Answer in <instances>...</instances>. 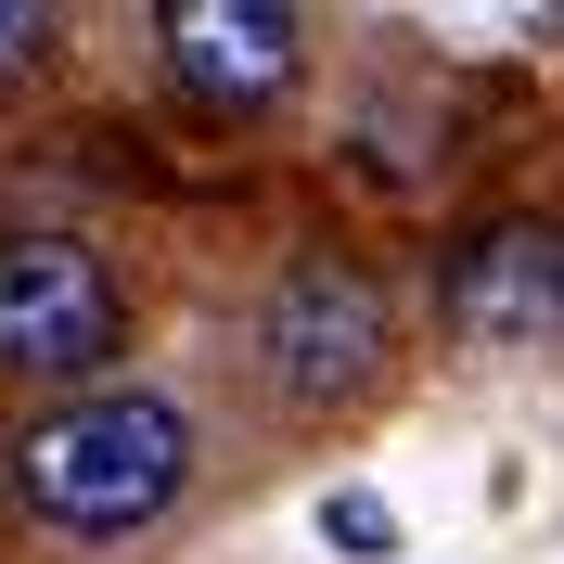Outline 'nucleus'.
I'll return each mask as SVG.
<instances>
[{"label": "nucleus", "instance_id": "obj_1", "mask_svg": "<svg viewBox=\"0 0 564 564\" xmlns=\"http://www.w3.org/2000/svg\"><path fill=\"white\" fill-rule=\"evenodd\" d=\"M193 488V423L154 386H90L13 436V500L65 539H129Z\"/></svg>", "mask_w": 564, "mask_h": 564}, {"label": "nucleus", "instance_id": "obj_2", "mask_svg": "<svg viewBox=\"0 0 564 564\" xmlns=\"http://www.w3.org/2000/svg\"><path fill=\"white\" fill-rule=\"evenodd\" d=\"M116 347H129V295H116L104 245H77V231H13V245H0V372L90 398V372H104Z\"/></svg>", "mask_w": 564, "mask_h": 564}, {"label": "nucleus", "instance_id": "obj_3", "mask_svg": "<svg viewBox=\"0 0 564 564\" xmlns=\"http://www.w3.org/2000/svg\"><path fill=\"white\" fill-rule=\"evenodd\" d=\"M386 347H398V321L372 295V270H347V257H295L270 282V308H257V372L295 411H347L386 372Z\"/></svg>", "mask_w": 564, "mask_h": 564}, {"label": "nucleus", "instance_id": "obj_4", "mask_svg": "<svg viewBox=\"0 0 564 564\" xmlns=\"http://www.w3.org/2000/svg\"><path fill=\"white\" fill-rule=\"evenodd\" d=\"M462 347H564V218H488L436 282Z\"/></svg>", "mask_w": 564, "mask_h": 564}, {"label": "nucleus", "instance_id": "obj_5", "mask_svg": "<svg viewBox=\"0 0 564 564\" xmlns=\"http://www.w3.org/2000/svg\"><path fill=\"white\" fill-rule=\"evenodd\" d=\"M154 52H167V77L193 90V104L257 116V104H282V90H295L308 26H295L282 0H167V13H154Z\"/></svg>", "mask_w": 564, "mask_h": 564}, {"label": "nucleus", "instance_id": "obj_6", "mask_svg": "<svg viewBox=\"0 0 564 564\" xmlns=\"http://www.w3.org/2000/svg\"><path fill=\"white\" fill-rule=\"evenodd\" d=\"M52 39H65V26H52L39 0H0V90H26V77L52 65Z\"/></svg>", "mask_w": 564, "mask_h": 564}, {"label": "nucleus", "instance_id": "obj_7", "mask_svg": "<svg viewBox=\"0 0 564 564\" xmlns=\"http://www.w3.org/2000/svg\"><path fill=\"white\" fill-rule=\"evenodd\" d=\"M321 527L347 539V552H386V539H398V527H386V500H359V488H347V500H334V513H321Z\"/></svg>", "mask_w": 564, "mask_h": 564}]
</instances>
